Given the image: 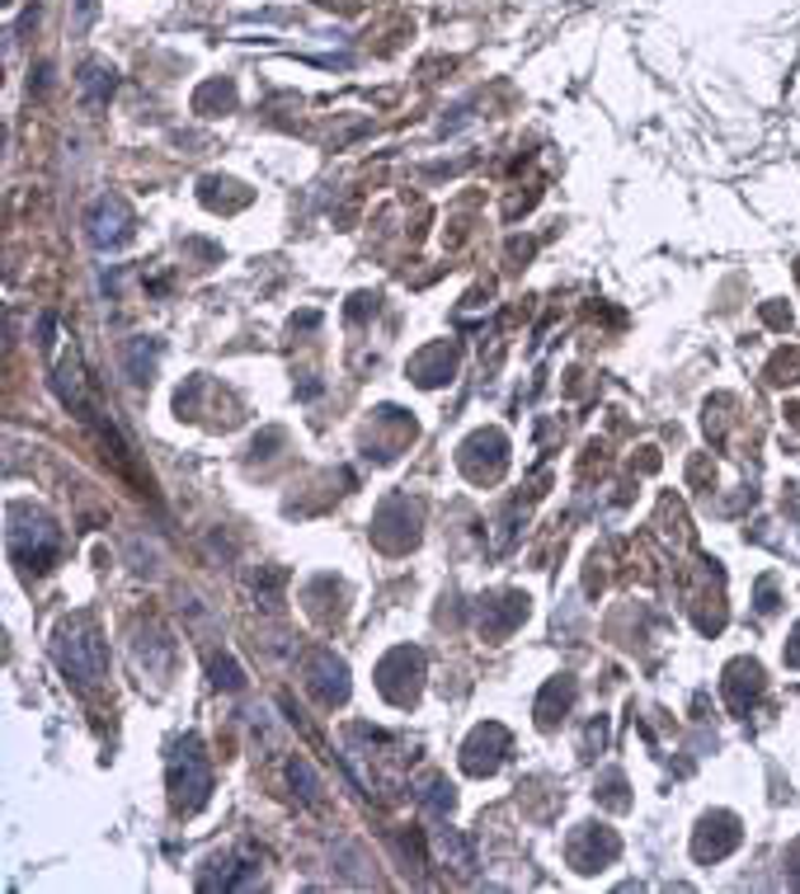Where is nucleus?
Returning <instances> with one entry per match:
<instances>
[{
  "mask_svg": "<svg viewBox=\"0 0 800 894\" xmlns=\"http://www.w3.org/2000/svg\"><path fill=\"white\" fill-rule=\"evenodd\" d=\"M6 541H10V556L20 560L24 570H52L62 556V532L57 523L39 508H24V504H10L6 514Z\"/></svg>",
  "mask_w": 800,
  "mask_h": 894,
  "instance_id": "nucleus-1",
  "label": "nucleus"
},
{
  "mask_svg": "<svg viewBox=\"0 0 800 894\" xmlns=\"http://www.w3.org/2000/svg\"><path fill=\"white\" fill-rule=\"evenodd\" d=\"M207 796H212V767H207L203 744L189 734V740H180V748L170 753V800L180 815H193L207 805Z\"/></svg>",
  "mask_w": 800,
  "mask_h": 894,
  "instance_id": "nucleus-2",
  "label": "nucleus"
},
{
  "mask_svg": "<svg viewBox=\"0 0 800 894\" xmlns=\"http://www.w3.org/2000/svg\"><path fill=\"white\" fill-rule=\"evenodd\" d=\"M57 664H62V674L71 682L95 688V682L104 678V669H109V650H104L99 631L90 622H71V626H62V636H57Z\"/></svg>",
  "mask_w": 800,
  "mask_h": 894,
  "instance_id": "nucleus-3",
  "label": "nucleus"
},
{
  "mask_svg": "<svg viewBox=\"0 0 800 894\" xmlns=\"http://www.w3.org/2000/svg\"><path fill=\"white\" fill-rule=\"evenodd\" d=\"M419 678H424V655L410 650V645H401V650H391L382 664H377V688L391 707H410L415 692H419Z\"/></svg>",
  "mask_w": 800,
  "mask_h": 894,
  "instance_id": "nucleus-4",
  "label": "nucleus"
},
{
  "mask_svg": "<svg viewBox=\"0 0 800 894\" xmlns=\"http://www.w3.org/2000/svg\"><path fill=\"white\" fill-rule=\"evenodd\" d=\"M85 226H90V240L99 245V250H118V245H128L132 240V207H128V198H118V194L95 198Z\"/></svg>",
  "mask_w": 800,
  "mask_h": 894,
  "instance_id": "nucleus-5",
  "label": "nucleus"
},
{
  "mask_svg": "<svg viewBox=\"0 0 800 894\" xmlns=\"http://www.w3.org/2000/svg\"><path fill=\"white\" fill-rule=\"evenodd\" d=\"M739 819L730 810H711L702 823H697V833H692V857L697 862H721V857H730L739 848Z\"/></svg>",
  "mask_w": 800,
  "mask_h": 894,
  "instance_id": "nucleus-6",
  "label": "nucleus"
},
{
  "mask_svg": "<svg viewBox=\"0 0 800 894\" xmlns=\"http://www.w3.org/2000/svg\"><path fill=\"white\" fill-rule=\"evenodd\" d=\"M504 753H509V730L504 725H476L467 748H461V767H467L471 777H494L500 773V763H504Z\"/></svg>",
  "mask_w": 800,
  "mask_h": 894,
  "instance_id": "nucleus-7",
  "label": "nucleus"
},
{
  "mask_svg": "<svg viewBox=\"0 0 800 894\" xmlns=\"http://www.w3.org/2000/svg\"><path fill=\"white\" fill-rule=\"evenodd\" d=\"M307 688L320 707H344L349 701V669L330 650H316L307 659Z\"/></svg>",
  "mask_w": 800,
  "mask_h": 894,
  "instance_id": "nucleus-8",
  "label": "nucleus"
},
{
  "mask_svg": "<svg viewBox=\"0 0 800 894\" xmlns=\"http://www.w3.org/2000/svg\"><path fill=\"white\" fill-rule=\"evenodd\" d=\"M617 852H621V838H617L612 829H602V823H584V829L570 838V862H575L579 871H602V866H612Z\"/></svg>",
  "mask_w": 800,
  "mask_h": 894,
  "instance_id": "nucleus-9",
  "label": "nucleus"
},
{
  "mask_svg": "<svg viewBox=\"0 0 800 894\" xmlns=\"http://www.w3.org/2000/svg\"><path fill=\"white\" fill-rule=\"evenodd\" d=\"M762 688H768V682H762V669L754 659H735L730 669H725V701H730L735 715H749V707L762 697Z\"/></svg>",
  "mask_w": 800,
  "mask_h": 894,
  "instance_id": "nucleus-10",
  "label": "nucleus"
},
{
  "mask_svg": "<svg viewBox=\"0 0 800 894\" xmlns=\"http://www.w3.org/2000/svg\"><path fill=\"white\" fill-rule=\"evenodd\" d=\"M523 617H527V599H523V593H500V599H490L486 607H480V636H486V640H504Z\"/></svg>",
  "mask_w": 800,
  "mask_h": 894,
  "instance_id": "nucleus-11",
  "label": "nucleus"
},
{
  "mask_svg": "<svg viewBox=\"0 0 800 894\" xmlns=\"http://www.w3.org/2000/svg\"><path fill=\"white\" fill-rule=\"evenodd\" d=\"M212 871L199 875L203 890H250L259 885V866L255 862H236V857H212Z\"/></svg>",
  "mask_w": 800,
  "mask_h": 894,
  "instance_id": "nucleus-12",
  "label": "nucleus"
},
{
  "mask_svg": "<svg viewBox=\"0 0 800 894\" xmlns=\"http://www.w3.org/2000/svg\"><path fill=\"white\" fill-rule=\"evenodd\" d=\"M76 85H81V104H85V109H104V104L114 99V90H118V72H114L109 62H85Z\"/></svg>",
  "mask_w": 800,
  "mask_h": 894,
  "instance_id": "nucleus-13",
  "label": "nucleus"
},
{
  "mask_svg": "<svg viewBox=\"0 0 800 894\" xmlns=\"http://www.w3.org/2000/svg\"><path fill=\"white\" fill-rule=\"evenodd\" d=\"M415 381L419 387H438V381H448L452 373H457V348H448V344H434V348H424V354L415 358Z\"/></svg>",
  "mask_w": 800,
  "mask_h": 894,
  "instance_id": "nucleus-14",
  "label": "nucleus"
},
{
  "mask_svg": "<svg viewBox=\"0 0 800 894\" xmlns=\"http://www.w3.org/2000/svg\"><path fill=\"white\" fill-rule=\"evenodd\" d=\"M434 857L452 871H471L476 866V843L457 829H434Z\"/></svg>",
  "mask_w": 800,
  "mask_h": 894,
  "instance_id": "nucleus-15",
  "label": "nucleus"
},
{
  "mask_svg": "<svg viewBox=\"0 0 800 894\" xmlns=\"http://www.w3.org/2000/svg\"><path fill=\"white\" fill-rule=\"evenodd\" d=\"M570 707H575V678H556V682H546V692L537 697V721L556 725Z\"/></svg>",
  "mask_w": 800,
  "mask_h": 894,
  "instance_id": "nucleus-16",
  "label": "nucleus"
},
{
  "mask_svg": "<svg viewBox=\"0 0 800 894\" xmlns=\"http://www.w3.org/2000/svg\"><path fill=\"white\" fill-rule=\"evenodd\" d=\"M415 800H419L429 815H452V805H457L452 782L438 777V773H424V777L415 782Z\"/></svg>",
  "mask_w": 800,
  "mask_h": 894,
  "instance_id": "nucleus-17",
  "label": "nucleus"
},
{
  "mask_svg": "<svg viewBox=\"0 0 800 894\" xmlns=\"http://www.w3.org/2000/svg\"><path fill=\"white\" fill-rule=\"evenodd\" d=\"M156 358H160V344L156 340H132L128 348H122V363H128V377L132 381H147Z\"/></svg>",
  "mask_w": 800,
  "mask_h": 894,
  "instance_id": "nucleus-18",
  "label": "nucleus"
},
{
  "mask_svg": "<svg viewBox=\"0 0 800 894\" xmlns=\"http://www.w3.org/2000/svg\"><path fill=\"white\" fill-rule=\"evenodd\" d=\"M288 777H292V786H297V791L307 796V800L320 796V782H316V773H311V763H307V758H292V763H288Z\"/></svg>",
  "mask_w": 800,
  "mask_h": 894,
  "instance_id": "nucleus-19",
  "label": "nucleus"
},
{
  "mask_svg": "<svg viewBox=\"0 0 800 894\" xmlns=\"http://www.w3.org/2000/svg\"><path fill=\"white\" fill-rule=\"evenodd\" d=\"M212 682L226 692H241L245 688V674L236 669V659H212Z\"/></svg>",
  "mask_w": 800,
  "mask_h": 894,
  "instance_id": "nucleus-20",
  "label": "nucleus"
},
{
  "mask_svg": "<svg viewBox=\"0 0 800 894\" xmlns=\"http://www.w3.org/2000/svg\"><path fill=\"white\" fill-rule=\"evenodd\" d=\"M207 104H222V109H231V104H236V90H231V85H207V90H199V99H193V109L207 114Z\"/></svg>",
  "mask_w": 800,
  "mask_h": 894,
  "instance_id": "nucleus-21",
  "label": "nucleus"
},
{
  "mask_svg": "<svg viewBox=\"0 0 800 894\" xmlns=\"http://www.w3.org/2000/svg\"><path fill=\"white\" fill-rule=\"evenodd\" d=\"M95 14H99V0H76V29L81 33L95 24Z\"/></svg>",
  "mask_w": 800,
  "mask_h": 894,
  "instance_id": "nucleus-22",
  "label": "nucleus"
},
{
  "mask_svg": "<svg viewBox=\"0 0 800 894\" xmlns=\"http://www.w3.org/2000/svg\"><path fill=\"white\" fill-rule=\"evenodd\" d=\"M758 612L768 617V612H777V589H772V580H758Z\"/></svg>",
  "mask_w": 800,
  "mask_h": 894,
  "instance_id": "nucleus-23",
  "label": "nucleus"
},
{
  "mask_svg": "<svg viewBox=\"0 0 800 894\" xmlns=\"http://www.w3.org/2000/svg\"><path fill=\"white\" fill-rule=\"evenodd\" d=\"M787 885H796L800 890V838L787 848Z\"/></svg>",
  "mask_w": 800,
  "mask_h": 894,
  "instance_id": "nucleus-24",
  "label": "nucleus"
},
{
  "mask_svg": "<svg viewBox=\"0 0 800 894\" xmlns=\"http://www.w3.org/2000/svg\"><path fill=\"white\" fill-rule=\"evenodd\" d=\"M781 659H787V669H800V622H796V631H791V645L781 650Z\"/></svg>",
  "mask_w": 800,
  "mask_h": 894,
  "instance_id": "nucleus-25",
  "label": "nucleus"
},
{
  "mask_svg": "<svg viewBox=\"0 0 800 894\" xmlns=\"http://www.w3.org/2000/svg\"><path fill=\"white\" fill-rule=\"evenodd\" d=\"M768 321H772V325H791V311H781V306H768Z\"/></svg>",
  "mask_w": 800,
  "mask_h": 894,
  "instance_id": "nucleus-26",
  "label": "nucleus"
}]
</instances>
